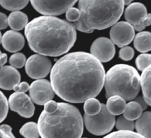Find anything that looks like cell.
<instances>
[{
    "instance_id": "26",
    "label": "cell",
    "mask_w": 151,
    "mask_h": 138,
    "mask_svg": "<svg viewBox=\"0 0 151 138\" xmlns=\"http://www.w3.org/2000/svg\"><path fill=\"white\" fill-rule=\"evenodd\" d=\"M9 62L12 67L15 68H20L25 65L26 57L25 55L21 52H16L10 57Z\"/></svg>"
},
{
    "instance_id": "25",
    "label": "cell",
    "mask_w": 151,
    "mask_h": 138,
    "mask_svg": "<svg viewBox=\"0 0 151 138\" xmlns=\"http://www.w3.org/2000/svg\"><path fill=\"white\" fill-rule=\"evenodd\" d=\"M103 138H145L142 135L133 131L119 130L111 133Z\"/></svg>"
},
{
    "instance_id": "17",
    "label": "cell",
    "mask_w": 151,
    "mask_h": 138,
    "mask_svg": "<svg viewBox=\"0 0 151 138\" xmlns=\"http://www.w3.org/2000/svg\"><path fill=\"white\" fill-rule=\"evenodd\" d=\"M150 120L151 113L150 111H145L137 119L135 123L137 133L145 138H150Z\"/></svg>"
},
{
    "instance_id": "39",
    "label": "cell",
    "mask_w": 151,
    "mask_h": 138,
    "mask_svg": "<svg viewBox=\"0 0 151 138\" xmlns=\"http://www.w3.org/2000/svg\"><path fill=\"white\" fill-rule=\"evenodd\" d=\"M124 5H129L133 0H123Z\"/></svg>"
},
{
    "instance_id": "7",
    "label": "cell",
    "mask_w": 151,
    "mask_h": 138,
    "mask_svg": "<svg viewBox=\"0 0 151 138\" xmlns=\"http://www.w3.org/2000/svg\"><path fill=\"white\" fill-rule=\"evenodd\" d=\"M34 8L44 15L55 16L65 12L77 0H30Z\"/></svg>"
},
{
    "instance_id": "38",
    "label": "cell",
    "mask_w": 151,
    "mask_h": 138,
    "mask_svg": "<svg viewBox=\"0 0 151 138\" xmlns=\"http://www.w3.org/2000/svg\"><path fill=\"white\" fill-rule=\"evenodd\" d=\"M0 138H6V135L4 131L0 128Z\"/></svg>"
},
{
    "instance_id": "11",
    "label": "cell",
    "mask_w": 151,
    "mask_h": 138,
    "mask_svg": "<svg viewBox=\"0 0 151 138\" xmlns=\"http://www.w3.org/2000/svg\"><path fill=\"white\" fill-rule=\"evenodd\" d=\"M111 41L119 47L126 46L134 37L133 26L126 21H120L113 25L110 31Z\"/></svg>"
},
{
    "instance_id": "16",
    "label": "cell",
    "mask_w": 151,
    "mask_h": 138,
    "mask_svg": "<svg viewBox=\"0 0 151 138\" xmlns=\"http://www.w3.org/2000/svg\"><path fill=\"white\" fill-rule=\"evenodd\" d=\"M28 22L27 15L19 11H13L8 17V25L14 31L22 29Z\"/></svg>"
},
{
    "instance_id": "6",
    "label": "cell",
    "mask_w": 151,
    "mask_h": 138,
    "mask_svg": "<svg viewBox=\"0 0 151 138\" xmlns=\"http://www.w3.org/2000/svg\"><path fill=\"white\" fill-rule=\"evenodd\" d=\"M84 120L87 130L95 135H103L110 132L115 124V117L107 110L104 104L98 113L93 116L84 114Z\"/></svg>"
},
{
    "instance_id": "4",
    "label": "cell",
    "mask_w": 151,
    "mask_h": 138,
    "mask_svg": "<svg viewBox=\"0 0 151 138\" xmlns=\"http://www.w3.org/2000/svg\"><path fill=\"white\" fill-rule=\"evenodd\" d=\"M123 8V0H79L80 15L74 25L86 33L106 29L117 22Z\"/></svg>"
},
{
    "instance_id": "34",
    "label": "cell",
    "mask_w": 151,
    "mask_h": 138,
    "mask_svg": "<svg viewBox=\"0 0 151 138\" xmlns=\"http://www.w3.org/2000/svg\"><path fill=\"white\" fill-rule=\"evenodd\" d=\"M58 107V103L49 100L44 104V110L48 113L54 112Z\"/></svg>"
},
{
    "instance_id": "20",
    "label": "cell",
    "mask_w": 151,
    "mask_h": 138,
    "mask_svg": "<svg viewBox=\"0 0 151 138\" xmlns=\"http://www.w3.org/2000/svg\"><path fill=\"white\" fill-rule=\"evenodd\" d=\"M140 77V85L142 87L144 100L146 104L150 105V65L142 71Z\"/></svg>"
},
{
    "instance_id": "2",
    "label": "cell",
    "mask_w": 151,
    "mask_h": 138,
    "mask_svg": "<svg viewBox=\"0 0 151 138\" xmlns=\"http://www.w3.org/2000/svg\"><path fill=\"white\" fill-rule=\"evenodd\" d=\"M25 35L32 51L51 57L68 52L77 38L74 25L51 15L40 16L28 22Z\"/></svg>"
},
{
    "instance_id": "5",
    "label": "cell",
    "mask_w": 151,
    "mask_h": 138,
    "mask_svg": "<svg viewBox=\"0 0 151 138\" xmlns=\"http://www.w3.org/2000/svg\"><path fill=\"white\" fill-rule=\"evenodd\" d=\"M104 84L106 97L116 95L125 100H131L140 91V75L131 65L116 64L107 72Z\"/></svg>"
},
{
    "instance_id": "19",
    "label": "cell",
    "mask_w": 151,
    "mask_h": 138,
    "mask_svg": "<svg viewBox=\"0 0 151 138\" xmlns=\"http://www.w3.org/2000/svg\"><path fill=\"white\" fill-rule=\"evenodd\" d=\"M126 104V100L124 98L115 95L108 97L106 106L112 115H119L123 113Z\"/></svg>"
},
{
    "instance_id": "21",
    "label": "cell",
    "mask_w": 151,
    "mask_h": 138,
    "mask_svg": "<svg viewBox=\"0 0 151 138\" xmlns=\"http://www.w3.org/2000/svg\"><path fill=\"white\" fill-rule=\"evenodd\" d=\"M142 112V107L137 101H130L126 104L123 111L124 117L130 120H134L138 119Z\"/></svg>"
},
{
    "instance_id": "28",
    "label": "cell",
    "mask_w": 151,
    "mask_h": 138,
    "mask_svg": "<svg viewBox=\"0 0 151 138\" xmlns=\"http://www.w3.org/2000/svg\"><path fill=\"white\" fill-rule=\"evenodd\" d=\"M151 55L150 54H142L136 59V65L140 71H143L150 65Z\"/></svg>"
},
{
    "instance_id": "23",
    "label": "cell",
    "mask_w": 151,
    "mask_h": 138,
    "mask_svg": "<svg viewBox=\"0 0 151 138\" xmlns=\"http://www.w3.org/2000/svg\"><path fill=\"white\" fill-rule=\"evenodd\" d=\"M29 0H0V5L9 11H19L27 6Z\"/></svg>"
},
{
    "instance_id": "33",
    "label": "cell",
    "mask_w": 151,
    "mask_h": 138,
    "mask_svg": "<svg viewBox=\"0 0 151 138\" xmlns=\"http://www.w3.org/2000/svg\"><path fill=\"white\" fill-rule=\"evenodd\" d=\"M29 85L28 84V83L25 81H23L16 84L13 87L12 90H14L15 92L25 93L29 90Z\"/></svg>"
},
{
    "instance_id": "40",
    "label": "cell",
    "mask_w": 151,
    "mask_h": 138,
    "mask_svg": "<svg viewBox=\"0 0 151 138\" xmlns=\"http://www.w3.org/2000/svg\"><path fill=\"white\" fill-rule=\"evenodd\" d=\"M1 38H2V35H1V32H0V43L1 42Z\"/></svg>"
},
{
    "instance_id": "41",
    "label": "cell",
    "mask_w": 151,
    "mask_h": 138,
    "mask_svg": "<svg viewBox=\"0 0 151 138\" xmlns=\"http://www.w3.org/2000/svg\"><path fill=\"white\" fill-rule=\"evenodd\" d=\"M83 138H87V137H83Z\"/></svg>"
},
{
    "instance_id": "30",
    "label": "cell",
    "mask_w": 151,
    "mask_h": 138,
    "mask_svg": "<svg viewBox=\"0 0 151 138\" xmlns=\"http://www.w3.org/2000/svg\"><path fill=\"white\" fill-rule=\"evenodd\" d=\"M133 49L129 46H124L119 51V57L124 61L130 60L134 56Z\"/></svg>"
},
{
    "instance_id": "37",
    "label": "cell",
    "mask_w": 151,
    "mask_h": 138,
    "mask_svg": "<svg viewBox=\"0 0 151 138\" xmlns=\"http://www.w3.org/2000/svg\"><path fill=\"white\" fill-rule=\"evenodd\" d=\"M7 61V55L5 53H2L0 51V71L4 65Z\"/></svg>"
},
{
    "instance_id": "1",
    "label": "cell",
    "mask_w": 151,
    "mask_h": 138,
    "mask_svg": "<svg viewBox=\"0 0 151 138\" xmlns=\"http://www.w3.org/2000/svg\"><path fill=\"white\" fill-rule=\"evenodd\" d=\"M54 91L71 103H82L96 97L104 83V68L91 54L77 51L65 55L50 71Z\"/></svg>"
},
{
    "instance_id": "13",
    "label": "cell",
    "mask_w": 151,
    "mask_h": 138,
    "mask_svg": "<svg viewBox=\"0 0 151 138\" xmlns=\"http://www.w3.org/2000/svg\"><path fill=\"white\" fill-rule=\"evenodd\" d=\"M1 43L5 50L10 52H15L24 47L25 39L20 32L14 30H9L2 35Z\"/></svg>"
},
{
    "instance_id": "22",
    "label": "cell",
    "mask_w": 151,
    "mask_h": 138,
    "mask_svg": "<svg viewBox=\"0 0 151 138\" xmlns=\"http://www.w3.org/2000/svg\"><path fill=\"white\" fill-rule=\"evenodd\" d=\"M20 134L25 138H38L40 133L37 124L34 122H27L19 130Z\"/></svg>"
},
{
    "instance_id": "29",
    "label": "cell",
    "mask_w": 151,
    "mask_h": 138,
    "mask_svg": "<svg viewBox=\"0 0 151 138\" xmlns=\"http://www.w3.org/2000/svg\"><path fill=\"white\" fill-rule=\"evenodd\" d=\"M8 107V102L6 97L0 91V123L2 122L7 116Z\"/></svg>"
},
{
    "instance_id": "27",
    "label": "cell",
    "mask_w": 151,
    "mask_h": 138,
    "mask_svg": "<svg viewBox=\"0 0 151 138\" xmlns=\"http://www.w3.org/2000/svg\"><path fill=\"white\" fill-rule=\"evenodd\" d=\"M116 127L119 130L133 131L134 127V122L127 119L124 116H120L116 123Z\"/></svg>"
},
{
    "instance_id": "36",
    "label": "cell",
    "mask_w": 151,
    "mask_h": 138,
    "mask_svg": "<svg viewBox=\"0 0 151 138\" xmlns=\"http://www.w3.org/2000/svg\"><path fill=\"white\" fill-rule=\"evenodd\" d=\"M8 25L7 16L5 14L0 12V29H5Z\"/></svg>"
},
{
    "instance_id": "24",
    "label": "cell",
    "mask_w": 151,
    "mask_h": 138,
    "mask_svg": "<svg viewBox=\"0 0 151 138\" xmlns=\"http://www.w3.org/2000/svg\"><path fill=\"white\" fill-rule=\"evenodd\" d=\"M101 109V103L94 98H90L85 101L84 110L87 115L93 116L99 112Z\"/></svg>"
},
{
    "instance_id": "9",
    "label": "cell",
    "mask_w": 151,
    "mask_h": 138,
    "mask_svg": "<svg viewBox=\"0 0 151 138\" xmlns=\"http://www.w3.org/2000/svg\"><path fill=\"white\" fill-rule=\"evenodd\" d=\"M31 100L38 105H44L54 96V91L50 82L45 79H38L29 86Z\"/></svg>"
},
{
    "instance_id": "10",
    "label": "cell",
    "mask_w": 151,
    "mask_h": 138,
    "mask_svg": "<svg viewBox=\"0 0 151 138\" xmlns=\"http://www.w3.org/2000/svg\"><path fill=\"white\" fill-rule=\"evenodd\" d=\"M8 102L10 109L22 117L29 118L32 117L34 113V105L30 97L25 93H12L9 96Z\"/></svg>"
},
{
    "instance_id": "31",
    "label": "cell",
    "mask_w": 151,
    "mask_h": 138,
    "mask_svg": "<svg viewBox=\"0 0 151 138\" xmlns=\"http://www.w3.org/2000/svg\"><path fill=\"white\" fill-rule=\"evenodd\" d=\"M80 15L79 9L74 7H71L65 11V17L69 21L76 22L78 19Z\"/></svg>"
},
{
    "instance_id": "35",
    "label": "cell",
    "mask_w": 151,
    "mask_h": 138,
    "mask_svg": "<svg viewBox=\"0 0 151 138\" xmlns=\"http://www.w3.org/2000/svg\"><path fill=\"white\" fill-rule=\"evenodd\" d=\"M0 128L4 131L6 135V138H15L13 133H12V128L8 124H2L0 126Z\"/></svg>"
},
{
    "instance_id": "32",
    "label": "cell",
    "mask_w": 151,
    "mask_h": 138,
    "mask_svg": "<svg viewBox=\"0 0 151 138\" xmlns=\"http://www.w3.org/2000/svg\"><path fill=\"white\" fill-rule=\"evenodd\" d=\"M151 22V17L150 14H147L146 16L141 20V21L135 27H134V29L140 31L146 27L150 25Z\"/></svg>"
},
{
    "instance_id": "14",
    "label": "cell",
    "mask_w": 151,
    "mask_h": 138,
    "mask_svg": "<svg viewBox=\"0 0 151 138\" xmlns=\"http://www.w3.org/2000/svg\"><path fill=\"white\" fill-rule=\"evenodd\" d=\"M21 75L19 71L11 65L3 66L0 71V88L11 90L20 83Z\"/></svg>"
},
{
    "instance_id": "3",
    "label": "cell",
    "mask_w": 151,
    "mask_h": 138,
    "mask_svg": "<svg viewBox=\"0 0 151 138\" xmlns=\"http://www.w3.org/2000/svg\"><path fill=\"white\" fill-rule=\"evenodd\" d=\"M37 126L42 138H80L83 132V121L79 110L65 103H58V107L54 112L43 110Z\"/></svg>"
},
{
    "instance_id": "15",
    "label": "cell",
    "mask_w": 151,
    "mask_h": 138,
    "mask_svg": "<svg viewBox=\"0 0 151 138\" xmlns=\"http://www.w3.org/2000/svg\"><path fill=\"white\" fill-rule=\"evenodd\" d=\"M147 14L146 8L143 4L134 2L130 4L126 8L124 18L127 22L134 27L137 25Z\"/></svg>"
},
{
    "instance_id": "12",
    "label": "cell",
    "mask_w": 151,
    "mask_h": 138,
    "mask_svg": "<svg viewBox=\"0 0 151 138\" xmlns=\"http://www.w3.org/2000/svg\"><path fill=\"white\" fill-rule=\"evenodd\" d=\"M115 47L111 40L99 37L95 40L90 48L91 54L100 62L106 63L111 60L115 54Z\"/></svg>"
},
{
    "instance_id": "8",
    "label": "cell",
    "mask_w": 151,
    "mask_h": 138,
    "mask_svg": "<svg viewBox=\"0 0 151 138\" xmlns=\"http://www.w3.org/2000/svg\"><path fill=\"white\" fill-rule=\"evenodd\" d=\"M51 67L50 60L41 54L32 55L25 64L27 75L34 79H40L46 77L51 71Z\"/></svg>"
},
{
    "instance_id": "18",
    "label": "cell",
    "mask_w": 151,
    "mask_h": 138,
    "mask_svg": "<svg viewBox=\"0 0 151 138\" xmlns=\"http://www.w3.org/2000/svg\"><path fill=\"white\" fill-rule=\"evenodd\" d=\"M134 46L139 52H146L151 49V34L149 31L137 33L134 40Z\"/></svg>"
}]
</instances>
